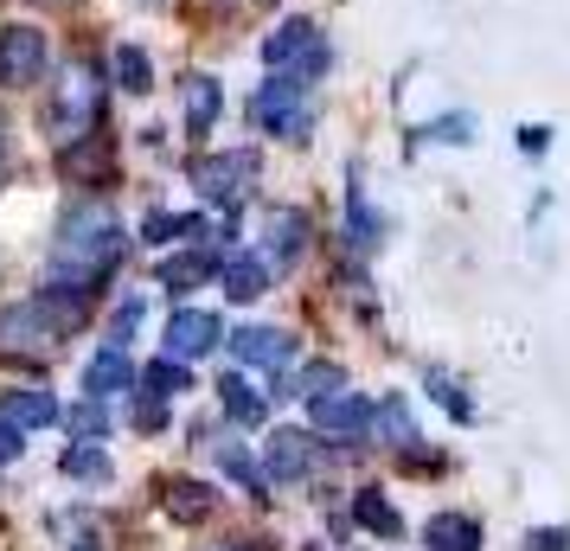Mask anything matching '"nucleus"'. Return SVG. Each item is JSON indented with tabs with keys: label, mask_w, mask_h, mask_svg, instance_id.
<instances>
[{
	"label": "nucleus",
	"mask_w": 570,
	"mask_h": 551,
	"mask_svg": "<svg viewBox=\"0 0 570 551\" xmlns=\"http://www.w3.org/2000/svg\"><path fill=\"white\" fill-rule=\"evenodd\" d=\"M122 257V225L109 206H71L52 237V283L58 289H97Z\"/></svg>",
	"instance_id": "obj_1"
},
{
	"label": "nucleus",
	"mask_w": 570,
	"mask_h": 551,
	"mask_svg": "<svg viewBox=\"0 0 570 551\" xmlns=\"http://www.w3.org/2000/svg\"><path fill=\"white\" fill-rule=\"evenodd\" d=\"M83 315H90V295L83 289H46L32 295V302H13V308H0V353L7 360H52L65 334H78Z\"/></svg>",
	"instance_id": "obj_2"
},
{
	"label": "nucleus",
	"mask_w": 570,
	"mask_h": 551,
	"mask_svg": "<svg viewBox=\"0 0 570 551\" xmlns=\"http://www.w3.org/2000/svg\"><path fill=\"white\" fill-rule=\"evenodd\" d=\"M263 160L250 155V148H225V155H206L199 167H193V186H199V199L206 206H244L250 199V186H257Z\"/></svg>",
	"instance_id": "obj_3"
},
{
	"label": "nucleus",
	"mask_w": 570,
	"mask_h": 551,
	"mask_svg": "<svg viewBox=\"0 0 570 551\" xmlns=\"http://www.w3.org/2000/svg\"><path fill=\"white\" fill-rule=\"evenodd\" d=\"M250 122L263 135H283V141H302L308 135V97H302V78H269L250 104Z\"/></svg>",
	"instance_id": "obj_4"
},
{
	"label": "nucleus",
	"mask_w": 570,
	"mask_h": 551,
	"mask_svg": "<svg viewBox=\"0 0 570 551\" xmlns=\"http://www.w3.org/2000/svg\"><path fill=\"white\" fill-rule=\"evenodd\" d=\"M46 32L39 27H0V90H27L46 71Z\"/></svg>",
	"instance_id": "obj_5"
},
{
	"label": "nucleus",
	"mask_w": 570,
	"mask_h": 551,
	"mask_svg": "<svg viewBox=\"0 0 570 551\" xmlns=\"http://www.w3.org/2000/svg\"><path fill=\"white\" fill-rule=\"evenodd\" d=\"M263 65L269 71H302V78H314L321 65H327V46H321V32L308 27V20H288V27H276L269 39H263Z\"/></svg>",
	"instance_id": "obj_6"
},
{
	"label": "nucleus",
	"mask_w": 570,
	"mask_h": 551,
	"mask_svg": "<svg viewBox=\"0 0 570 551\" xmlns=\"http://www.w3.org/2000/svg\"><path fill=\"white\" fill-rule=\"evenodd\" d=\"M308 423L321 430V436H365V430H372V404L340 385V392H327V397L308 404Z\"/></svg>",
	"instance_id": "obj_7"
},
{
	"label": "nucleus",
	"mask_w": 570,
	"mask_h": 551,
	"mask_svg": "<svg viewBox=\"0 0 570 551\" xmlns=\"http://www.w3.org/2000/svg\"><path fill=\"white\" fill-rule=\"evenodd\" d=\"M167 360H199V353H212V346L225 341V327H218V315H206V308H180V315L167 321Z\"/></svg>",
	"instance_id": "obj_8"
},
{
	"label": "nucleus",
	"mask_w": 570,
	"mask_h": 551,
	"mask_svg": "<svg viewBox=\"0 0 570 551\" xmlns=\"http://www.w3.org/2000/svg\"><path fill=\"white\" fill-rule=\"evenodd\" d=\"M308 462H314L308 430H276V436L263 443V474H269V481H302Z\"/></svg>",
	"instance_id": "obj_9"
},
{
	"label": "nucleus",
	"mask_w": 570,
	"mask_h": 551,
	"mask_svg": "<svg viewBox=\"0 0 570 551\" xmlns=\"http://www.w3.org/2000/svg\"><path fill=\"white\" fill-rule=\"evenodd\" d=\"M232 353L244 360V366H288L295 360V341H288L283 327H237L232 334Z\"/></svg>",
	"instance_id": "obj_10"
},
{
	"label": "nucleus",
	"mask_w": 570,
	"mask_h": 551,
	"mask_svg": "<svg viewBox=\"0 0 570 551\" xmlns=\"http://www.w3.org/2000/svg\"><path fill=\"white\" fill-rule=\"evenodd\" d=\"M218 263H225L218 250H186V257H167L155 276H160V289H167V295H186V289H199V283H212V276H218Z\"/></svg>",
	"instance_id": "obj_11"
},
{
	"label": "nucleus",
	"mask_w": 570,
	"mask_h": 551,
	"mask_svg": "<svg viewBox=\"0 0 570 551\" xmlns=\"http://www.w3.org/2000/svg\"><path fill=\"white\" fill-rule=\"evenodd\" d=\"M65 411H58V397L52 392H7L0 397V423H13V430H46V423H58Z\"/></svg>",
	"instance_id": "obj_12"
},
{
	"label": "nucleus",
	"mask_w": 570,
	"mask_h": 551,
	"mask_svg": "<svg viewBox=\"0 0 570 551\" xmlns=\"http://www.w3.org/2000/svg\"><path fill=\"white\" fill-rule=\"evenodd\" d=\"M160 506H167V520H180V525H199L212 520V506H218V494H212L206 481H167V494H160Z\"/></svg>",
	"instance_id": "obj_13"
},
{
	"label": "nucleus",
	"mask_w": 570,
	"mask_h": 551,
	"mask_svg": "<svg viewBox=\"0 0 570 551\" xmlns=\"http://www.w3.org/2000/svg\"><path fill=\"white\" fill-rule=\"evenodd\" d=\"M302 244H308V218L295 206H283V211H269V225H263V250L276 263H295L302 257Z\"/></svg>",
	"instance_id": "obj_14"
},
{
	"label": "nucleus",
	"mask_w": 570,
	"mask_h": 551,
	"mask_svg": "<svg viewBox=\"0 0 570 551\" xmlns=\"http://www.w3.org/2000/svg\"><path fill=\"white\" fill-rule=\"evenodd\" d=\"M129 385H135V366H129V353H122V346H104V353L83 366V392H90V397L129 392Z\"/></svg>",
	"instance_id": "obj_15"
},
{
	"label": "nucleus",
	"mask_w": 570,
	"mask_h": 551,
	"mask_svg": "<svg viewBox=\"0 0 570 551\" xmlns=\"http://www.w3.org/2000/svg\"><path fill=\"white\" fill-rule=\"evenodd\" d=\"M218 283H225L232 302H257V295L269 289V263L250 257V250H244V257H225V263H218Z\"/></svg>",
	"instance_id": "obj_16"
},
{
	"label": "nucleus",
	"mask_w": 570,
	"mask_h": 551,
	"mask_svg": "<svg viewBox=\"0 0 570 551\" xmlns=\"http://www.w3.org/2000/svg\"><path fill=\"white\" fill-rule=\"evenodd\" d=\"M423 545L430 551H481V520H468V513H436V520L423 525Z\"/></svg>",
	"instance_id": "obj_17"
},
{
	"label": "nucleus",
	"mask_w": 570,
	"mask_h": 551,
	"mask_svg": "<svg viewBox=\"0 0 570 551\" xmlns=\"http://www.w3.org/2000/svg\"><path fill=\"white\" fill-rule=\"evenodd\" d=\"M218 397H225V417L232 423H244V430H257L263 417H269V397L257 392V385H250V378H218Z\"/></svg>",
	"instance_id": "obj_18"
},
{
	"label": "nucleus",
	"mask_w": 570,
	"mask_h": 551,
	"mask_svg": "<svg viewBox=\"0 0 570 551\" xmlns=\"http://www.w3.org/2000/svg\"><path fill=\"white\" fill-rule=\"evenodd\" d=\"M353 520H360L365 532H379V539H397V532H404L397 506H391V500L379 494V488H360V494H353Z\"/></svg>",
	"instance_id": "obj_19"
},
{
	"label": "nucleus",
	"mask_w": 570,
	"mask_h": 551,
	"mask_svg": "<svg viewBox=\"0 0 570 551\" xmlns=\"http://www.w3.org/2000/svg\"><path fill=\"white\" fill-rule=\"evenodd\" d=\"M109 71H116V83H122L129 97H148V90H155V65H148L141 46H116V52H109Z\"/></svg>",
	"instance_id": "obj_20"
},
{
	"label": "nucleus",
	"mask_w": 570,
	"mask_h": 551,
	"mask_svg": "<svg viewBox=\"0 0 570 551\" xmlns=\"http://www.w3.org/2000/svg\"><path fill=\"white\" fill-rule=\"evenodd\" d=\"M141 237H148V244H174V237H206V218H199V211H148Z\"/></svg>",
	"instance_id": "obj_21"
},
{
	"label": "nucleus",
	"mask_w": 570,
	"mask_h": 551,
	"mask_svg": "<svg viewBox=\"0 0 570 551\" xmlns=\"http://www.w3.org/2000/svg\"><path fill=\"white\" fill-rule=\"evenodd\" d=\"M372 423H379V436H385V443H397V449H411V443H416V417H411V404H404L397 392H391L385 404L372 411Z\"/></svg>",
	"instance_id": "obj_22"
},
{
	"label": "nucleus",
	"mask_w": 570,
	"mask_h": 551,
	"mask_svg": "<svg viewBox=\"0 0 570 551\" xmlns=\"http://www.w3.org/2000/svg\"><path fill=\"white\" fill-rule=\"evenodd\" d=\"M58 469L71 474V481H97V488H104V481H109V449L104 443H71Z\"/></svg>",
	"instance_id": "obj_23"
},
{
	"label": "nucleus",
	"mask_w": 570,
	"mask_h": 551,
	"mask_svg": "<svg viewBox=\"0 0 570 551\" xmlns=\"http://www.w3.org/2000/svg\"><path fill=\"white\" fill-rule=\"evenodd\" d=\"M212 449H218V469L232 474L237 488H250V500H263V488H269V474H263V469H257V462H250V455H244L237 443H212Z\"/></svg>",
	"instance_id": "obj_24"
},
{
	"label": "nucleus",
	"mask_w": 570,
	"mask_h": 551,
	"mask_svg": "<svg viewBox=\"0 0 570 551\" xmlns=\"http://www.w3.org/2000/svg\"><path fill=\"white\" fill-rule=\"evenodd\" d=\"M218 104H225V97H218V83H212V78H193V83H186V122H193L199 135L218 122Z\"/></svg>",
	"instance_id": "obj_25"
},
{
	"label": "nucleus",
	"mask_w": 570,
	"mask_h": 551,
	"mask_svg": "<svg viewBox=\"0 0 570 551\" xmlns=\"http://www.w3.org/2000/svg\"><path fill=\"white\" fill-rule=\"evenodd\" d=\"M186 385H193V378H186L180 360H148V366H141V392L148 397H174V392H186Z\"/></svg>",
	"instance_id": "obj_26"
},
{
	"label": "nucleus",
	"mask_w": 570,
	"mask_h": 551,
	"mask_svg": "<svg viewBox=\"0 0 570 551\" xmlns=\"http://www.w3.org/2000/svg\"><path fill=\"white\" fill-rule=\"evenodd\" d=\"M340 385H346V372L340 366H327V360H321V366H308L302 372V378H295V385H283V397H327V392H340Z\"/></svg>",
	"instance_id": "obj_27"
},
{
	"label": "nucleus",
	"mask_w": 570,
	"mask_h": 551,
	"mask_svg": "<svg viewBox=\"0 0 570 551\" xmlns=\"http://www.w3.org/2000/svg\"><path fill=\"white\" fill-rule=\"evenodd\" d=\"M65 423H71V436H78V443H104V436H109V404H104V397H90V404H78Z\"/></svg>",
	"instance_id": "obj_28"
},
{
	"label": "nucleus",
	"mask_w": 570,
	"mask_h": 551,
	"mask_svg": "<svg viewBox=\"0 0 570 551\" xmlns=\"http://www.w3.org/2000/svg\"><path fill=\"white\" fill-rule=\"evenodd\" d=\"M430 385H436L442 411H449V417H455V423H468V417H474V404H468V397H462V385H455L449 372H430Z\"/></svg>",
	"instance_id": "obj_29"
},
{
	"label": "nucleus",
	"mask_w": 570,
	"mask_h": 551,
	"mask_svg": "<svg viewBox=\"0 0 570 551\" xmlns=\"http://www.w3.org/2000/svg\"><path fill=\"white\" fill-rule=\"evenodd\" d=\"M135 321H141V302H122V308H116V321H109V341L104 346H122V353H129V334H135Z\"/></svg>",
	"instance_id": "obj_30"
},
{
	"label": "nucleus",
	"mask_w": 570,
	"mask_h": 551,
	"mask_svg": "<svg viewBox=\"0 0 570 551\" xmlns=\"http://www.w3.org/2000/svg\"><path fill=\"white\" fill-rule=\"evenodd\" d=\"M135 430H148V436H155V430H167V397H135Z\"/></svg>",
	"instance_id": "obj_31"
},
{
	"label": "nucleus",
	"mask_w": 570,
	"mask_h": 551,
	"mask_svg": "<svg viewBox=\"0 0 570 551\" xmlns=\"http://www.w3.org/2000/svg\"><path fill=\"white\" fill-rule=\"evenodd\" d=\"M353 244H379V218H372V206L360 193H353Z\"/></svg>",
	"instance_id": "obj_32"
},
{
	"label": "nucleus",
	"mask_w": 570,
	"mask_h": 551,
	"mask_svg": "<svg viewBox=\"0 0 570 551\" xmlns=\"http://www.w3.org/2000/svg\"><path fill=\"white\" fill-rule=\"evenodd\" d=\"M525 551H570V532L564 525H539V532H525Z\"/></svg>",
	"instance_id": "obj_33"
},
{
	"label": "nucleus",
	"mask_w": 570,
	"mask_h": 551,
	"mask_svg": "<svg viewBox=\"0 0 570 551\" xmlns=\"http://www.w3.org/2000/svg\"><path fill=\"white\" fill-rule=\"evenodd\" d=\"M468 129H474L468 116H442L436 129H423V135H436V141H468Z\"/></svg>",
	"instance_id": "obj_34"
},
{
	"label": "nucleus",
	"mask_w": 570,
	"mask_h": 551,
	"mask_svg": "<svg viewBox=\"0 0 570 551\" xmlns=\"http://www.w3.org/2000/svg\"><path fill=\"white\" fill-rule=\"evenodd\" d=\"M20 436H27V430H13V423H0V462H13V455H20Z\"/></svg>",
	"instance_id": "obj_35"
},
{
	"label": "nucleus",
	"mask_w": 570,
	"mask_h": 551,
	"mask_svg": "<svg viewBox=\"0 0 570 551\" xmlns=\"http://www.w3.org/2000/svg\"><path fill=\"white\" fill-rule=\"evenodd\" d=\"M544 141H551V129H519V148L525 155H544Z\"/></svg>",
	"instance_id": "obj_36"
},
{
	"label": "nucleus",
	"mask_w": 570,
	"mask_h": 551,
	"mask_svg": "<svg viewBox=\"0 0 570 551\" xmlns=\"http://www.w3.org/2000/svg\"><path fill=\"white\" fill-rule=\"evenodd\" d=\"M237 551H269V545H263V539H237Z\"/></svg>",
	"instance_id": "obj_37"
},
{
	"label": "nucleus",
	"mask_w": 570,
	"mask_h": 551,
	"mask_svg": "<svg viewBox=\"0 0 570 551\" xmlns=\"http://www.w3.org/2000/svg\"><path fill=\"white\" fill-rule=\"evenodd\" d=\"M0 160H7V122H0Z\"/></svg>",
	"instance_id": "obj_38"
},
{
	"label": "nucleus",
	"mask_w": 570,
	"mask_h": 551,
	"mask_svg": "<svg viewBox=\"0 0 570 551\" xmlns=\"http://www.w3.org/2000/svg\"><path fill=\"white\" fill-rule=\"evenodd\" d=\"M308 551H321V545H308Z\"/></svg>",
	"instance_id": "obj_39"
}]
</instances>
